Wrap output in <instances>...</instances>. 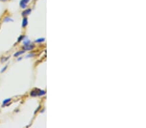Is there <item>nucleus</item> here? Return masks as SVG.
Returning <instances> with one entry per match:
<instances>
[{
  "label": "nucleus",
  "instance_id": "obj_3",
  "mask_svg": "<svg viewBox=\"0 0 146 128\" xmlns=\"http://www.w3.org/2000/svg\"><path fill=\"white\" fill-rule=\"evenodd\" d=\"M23 25H22V26H23V27H26V25H27V17H24V19L23 20Z\"/></svg>",
  "mask_w": 146,
  "mask_h": 128
},
{
  "label": "nucleus",
  "instance_id": "obj_7",
  "mask_svg": "<svg viewBox=\"0 0 146 128\" xmlns=\"http://www.w3.org/2000/svg\"><path fill=\"white\" fill-rule=\"evenodd\" d=\"M9 21H12V20H11V18H6V19L4 20V22H9Z\"/></svg>",
  "mask_w": 146,
  "mask_h": 128
},
{
  "label": "nucleus",
  "instance_id": "obj_9",
  "mask_svg": "<svg viewBox=\"0 0 146 128\" xmlns=\"http://www.w3.org/2000/svg\"><path fill=\"white\" fill-rule=\"evenodd\" d=\"M24 38V36H21V37L19 38V39H18V41H21V40H22V38Z\"/></svg>",
  "mask_w": 146,
  "mask_h": 128
},
{
  "label": "nucleus",
  "instance_id": "obj_6",
  "mask_svg": "<svg viewBox=\"0 0 146 128\" xmlns=\"http://www.w3.org/2000/svg\"><path fill=\"white\" fill-rule=\"evenodd\" d=\"M11 101V98H9V99H7V100H5L3 101V105H5L6 104H7L8 102H9Z\"/></svg>",
  "mask_w": 146,
  "mask_h": 128
},
{
  "label": "nucleus",
  "instance_id": "obj_8",
  "mask_svg": "<svg viewBox=\"0 0 146 128\" xmlns=\"http://www.w3.org/2000/svg\"><path fill=\"white\" fill-rule=\"evenodd\" d=\"M44 38H42V39H38V40H36V41H35L36 42H40V41H44Z\"/></svg>",
  "mask_w": 146,
  "mask_h": 128
},
{
  "label": "nucleus",
  "instance_id": "obj_10",
  "mask_svg": "<svg viewBox=\"0 0 146 128\" xmlns=\"http://www.w3.org/2000/svg\"><path fill=\"white\" fill-rule=\"evenodd\" d=\"M0 1H6L7 0H0Z\"/></svg>",
  "mask_w": 146,
  "mask_h": 128
},
{
  "label": "nucleus",
  "instance_id": "obj_1",
  "mask_svg": "<svg viewBox=\"0 0 146 128\" xmlns=\"http://www.w3.org/2000/svg\"><path fill=\"white\" fill-rule=\"evenodd\" d=\"M44 94H45V91H41V90L36 89L31 91V95L32 96H36L43 95Z\"/></svg>",
  "mask_w": 146,
  "mask_h": 128
},
{
  "label": "nucleus",
  "instance_id": "obj_5",
  "mask_svg": "<svg viewBox=\"0 0 146 128\" xmlns=\"http://www.w3.org/2000/svg\"><path fill=\"white\" fill-rule=\"evenodd\" d=\"M24 52V50H22V51H19V52H16L15 54H14V56H20V55H21L22 54H23Z\"/></svg>",
  "mask_w": 146,
  "mask_h": 128
},
{
  "label": "nucleus",
  "instance_id": "obj_2",
  "mask_svg": "<svg viewBox=\"0 0 146 128\" xmlns=\"http://www.w3.org/2000/svg\"><path fill=\"white\" fill-rule=\"evenodd\" d=\"M29 1V0H22L20 1V6H21V7L23 8V9H25L27 7V4L28 3Z\"/></svg>",
  "mask_w": 146,
  "mask_h": 128
},
{
  "label": "nucleus",
  "instance_id": "obj_4",
  "mask_svg": "<svg viewBox=\"0 0 146 128\" xmlns=\"http://www.w3.org/2000/svg\"><path fill=\"white\" fill-rule=\"evenodd\" d=\"M31 9H28V10H26V11H24V12H23V15H24V16L28 15V14H29L31 13Z\"/></svg>",
  "mask_w": 146,
  "mask_h": 128
}]
</instances>
